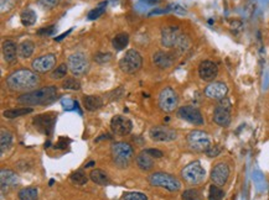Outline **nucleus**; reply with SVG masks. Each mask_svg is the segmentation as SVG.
I'll return each mask as SVG.
<instances>
[{
    "label": "nucleus",
    "mask_w": 269,
    "mask_h": 200,
    "mask_svg": "<svg viewBox=\"0 0 269 200\" xmlns=\"http://www.w3.org/2000/svg\"><path fill=\"white\" fill-rule=\"evenodd\" d=\"M5 83H7L8 89L11 92L27 93L31 92L32 89H35L39 86L40 77H39V73H36L35 70L21 68L10 73L5 79Z\"/></svg>",
    "instance_id": "f257e3e1"
},
{
    "label": "nucleus",
    "mask_w": 269,
    "mask_h": 200,
    "mask_svg": "<svg viewBox=\"0 0 269 200\" xmlns=\"http://www.w3.org/2000/svg\"><path fill=\"white\" fill-rule=\"evenodd\" d=\"M58 98V89L55 86H47L33 89L31 92L22 93L18 97V103L24 106L49 105Z\"/></svg>",
    "instance_id": "f03ea898"
},
{
    "label": "nucleus",
    "mask_w": 269,
    "mask_h": 200,
    "mask_svg": "<svg viewBox=\"0 0 269 200\" xmlns=\"http://www.w3.org/2000/svg\"><path fill=\"white\" fill-rule=\"evenodd\" d=\"M161 45L165 49H175L178 52H185L190 47V38L180 30V27L170 25L162 27Z\"/></svg>",
    "instance_id": "7ed1b4c3"
},
{
    "label": "nucleus",
    "mask_w": 269,
    "mask_h": 200,
    "mask_svg": "<svg viewBox=\"0 0 269 200\" xmlns=\"http://www.w3.org/2000/svg\"><path fill=\"white\" fill-rule=\"evenodd\" d=\"M111 154L113 163L119 168H125L129 166L134 157V148L130 143L124 142V141H118V142L112 143Z\"/></svg>",
    "instance_id": "20e7f679"
},
{
    "label": "nucleus",
    "mask_w": 269,
    "mask_h": 200,
    "mask_svg": "<svg viewBox=\"0 0 269 200\" xmlns=\"http://www.w3.org/2000/svg\"><path fill=\"white\" fill-rule=\"evenodd\" d=\"M148 182L151 187L162 188V189L172 191H179L181 189V182L176 177L172 176L169 173H164V172H154L148 177Z\"/></svg>",
    "instance_id": "39448f33"
},
{
    "label": "nucleus",
    "mask_w": 269,
    "mask_h": 200,
    "mask_svg": "<svg viewBox=\"0 0 269 200\" xmlns=\"http://www.w3.org/2000/svg\"><path fill=\"white\" fill-rule=\"evenodd\" d=\"M181 178H183L187 184L198 185L206 178V171L201 165L200 161H194L185 166L181 171Z\"/></svg>",
    "instance_id": "423d86ee"
},
{
    "label": "nucleus",
    "mask_w": 269,
    "mask_h": 200,
    "mask_svg": "<svg viewBox=\"0 0 269 200\" xmlns=\"http://www.w3.org/2000/svg\"><path fill=\"white\" fill-rule=\"evenodd\" d=\"M143 66V57L137 50H128L119 61V68L125 74H136Z\"/></svg>",
    "instance_id": "0eeeda50"
},
{
    "label": "nucleus",
    "mask_w": 269,
    "mask_h": 200,
    "mask_svg": "<svg viewBox=\"0 0 269 200\" xmlns=\"http://www.w3.org/2000/svg\"><path fill=\"white\" fill-rule=\"evenodd\" d=\"M179 95L176 90L172 87H165L159 93L158 97V105L161 111L170 114V112L175 111L179 106Z\"/></svg>",
    "instance_id": "6e6552de"
},
{
    "label": "nucleus",
    "mask_w": 269,
    "mask_h": 200,
    "mask_svg": "<svg viewBox=\"0 0 269 200\" xmlns=\"http://www.w3.org/2000/svg\"><path fill=\"white\" fill-rule=\"evenodd\" d=\"M190 150L194 152H206L211 147V137L203 130H192L186 137Z\"/></svg>",
    "instance_id": "1a4fd4ad"
},
{
    "label": "nucleus",
    "mask_w": 269,
    "mask_h": 200,
    "mask_svg": "<svg viewBox=\"0 0 269 200\" xmlns=\"http://www.w3.org/2000/svg\"><path fill=\"white\" fill-rule=\"evenodd\" d=\"M67 66L75 77H80L88 72L89 60L83 52H75L67 58Z\"/></svg>",
    "instance_id": "9d476101"
},
{
    "label": "nucleus",
    "mask_w": 269,
    "mask_h": 200,
    "mask_svg": "<svg viewBox=\"0 0 269 200\" xmlns=\"http://www.w3.org/2000/svg\"><path fill=\"white\" fill-rule=\"evenodd\" d=\"M212 120L215 124H217L221 128H227L231 124L232 116H231V103L228 99L218 100L217 106L215 108L214 115H212Z\"/></svg>",
    "instance_id": "9b49d317"
},
{
    "label": "nucleus",
    "mask_w": 269,
    "mask_h": 200,
    "mask_svg": "<svg viewBox=\"0 0 269 200\" xmlns=\"http://www.w3.org/2000/svg\"><path fill=\"white\" fill-rule=\"evenodd\" d=\"M178 116L180 117V119H183L184 121H186V123L192 124V125L196 126L204 125L205 124L204 116L203 114H201V111L198 110L197 108L191 105L181 106V108L178 110Z\"/></svg>",
    "instance_id": "f8f14e48"
},
{
    "label": "nucleus",
    "mask_w": 269,
    "mask_h": 200,
    "mask_svg": "<svg viewBox=\"0 0 269 200\" xmlns=\"http://www.w3.org/2000/svg\"><path fill=\"white\" fill-rule=\"evenodd\" d=\"M229 173H231V171H229V166L227 163H216L214 167H212L211 174H210L212 184L218 185V187H223L229 178Z\"/></svg>",
    "instance_id": "ddd939ff"
},
{
    "label": "nucleus",
    "mask_w": 269,
    "mask_h": 200,
    "mask_svg": "<svg viewBox=\"0 0 269 200\" xmlns=\"http://www.w3.org/2000/svg\"><path fill=\"white\" fill-rule=\"evenodd\" d=\"M150 139L155 142H172V141L176 140L178 134L174 129L167 128V126H154L150 129L149 131Z\"/></svg>",
    "instance_id": "4468645a"
},
{
    "label": "nucleus",
    "mask_w": 269,
    "mask_h": 200,
    "mask_svg": "<svg viewBox=\"0 0 269 200\" xmlns=\"http://www.w3.org/2000/svg\"><path fill=\"white\" fill-rule=\"evenodd\" d=\"M56 61H57V58H56L54 53H46V55L40 56V57L35 58V60L32 61V70H35L36 73L44 74V73H47L54 69Z\"/></svg>",
    "instance_id": "2eb2a0df"
},
{
    "label": "nucleus",
    "mask_w": 269,
    "mask_h": 200,
    "mask_svg": "<svg viewBox=\"0 0 269 200\" xmlns=\"http://www.w3.org/2000/svg\"><path fill=\"white\" fill-rule=\"evenodd\" d=\"M111 129L113 134L118 136H127L133 130V124L130 119H128L124 115H116L111 120Z\"/></svg>",
    "instance_id": "dca6fc26"
},
{
    "label": "nucleus",
    "mask_w": 269,
    "mask_h": 200,
    "mask_svg": "<svg viewBox=\"0 0 269 200\" xmlns=\"http://www.w3.org/2000/svg\"><path fill=\"white\" fill-rule=\"evenodd\" d=\"M56 114L47 112V114H41L33 119V126L36 130L43 132L45 135H50L54 130V126L56 123Z\"/></svg>",
    "instance_id": "f3484780"
},
{
    "label": "nucleus",
    "mask_w": 269,
    "mask_h": 200,
    "mask_svg": "<svg viewBox=\"0 0 269 200\" xmlns=\"http://www.w3.org/2000/svg\"><path fill=\"white\" fill-rule=\"evenodd\" d=\"M178 55L172 51H158L153 55V63L160 69H169L175 64Z\"/></svg>",
    "instance_id": "a211bd4d"
},
{
    "label": "nucleus",
    "mask_w": 269,
    "mask_h": 200,
    "mask_svg": "<svg viewBox=\"0 0 269 200\" xmlns=\"http://www.w3.org/2000/svg\"><path fill=\"white\" fill-rule=\"evenodd\" d=\"M204 93L210 99L222 100L228 94V87H227V84L222 83V82H211L209 86L205 87Z\"/></svg>",
    "instance_id": "6ab92c4d"
},
{
    "label": "nucleus",
    "mask_w": 269,
    "mask_h": 200,
    "mask_svg": "<svg viewBox=\"0 0 269 200\" xmlns=\"http://www.w3.org/2000/svg\"><path fill=\"white\" fill-rule=\"evenodd\" d=\"M19 177L15 172L8 168H2L0 171V184H2V191L4 193L5 190H13L19 185Z\"/></svg>",
    "instance_id": "aec40b11"
},
{
    "label": "nucleus",
    "mask_w": 269,
    "mask_h": 200,
    "mask_svg": "<svg viewBox=\"0 0 269 200\" xmlns=\"http://www.w3.org/2000/svg\"><path fill=\"white\" fill-rule=\"evenodd\" d=\"M218 74V66L215 62L205 60L198 66V75L205 82H212Z\"/></svg>",
    "instance_id": "412c9836"
},
{
    "label": "nucleus",
    "mask_w": 269,
    "mask_h": 200,
    "mask_svg": "<svg viewBox=\"0 0 269 200\" xmlns=\"http://www.w3.org/2000/svg\"><path fill=\"white\" fill-rule=\"evenodd\" d=\"M2 53L3 58L7 63H14L16 61V57L19 56L18 46L15 45V42L10 40H5L2 45Z\"/></svg>",
    "instance_id": "4be33fe9"
},
{
    "label": "nucleus",
    "mask_w": 269,
    "mask_h": 200,
    "mask_svg": "<svg viewBox=\"0 0 269 200\" xmlns=\"http://www.w3.org/2000/svg\"><path fill=\"white\" fill-rule=\"evenodd\" d=\"M83 106L87 111H97L103 106V99L98 95H85L82 99Z\"/></svg>",
    "instance_id": "5701e85b"
},
{
    "label": "nucleus",
    "mask_w": 269,
    "mask_h": 200,
    "mask_svg": "<svg viewBox=\"0 0 269 200\" xmlns=\"http://www.w3.org/2000/svg\"><path fill=\"white\" fill-rule=\"evenodd\" d=\"M136 162L142 171H150L154 168V158L145 150L137 156Z\"/></svg>",
    "instance_id": "b1692460"
},
{
    "label": "nucleus",
    "mask_w": 269,
    "mask_h": 200,
    "mask_svg": "<svg viewBox=\"0 0 269 200\" xmlns=\"http://www.w3.org/2000/svg\"><path fill=\"white\" fill-rule=\"evenodd\" d=\"M33 51H35V44L31 40H24L18 46L19 56L21 58H24V60H27V58L31 57Z\"/></svg>",
    "instance_id": "393cba45"
},
{
    "label": "nucleus",
    "mask_w": 269,
    "mask_h": 200,
    "mask_svg": "<svg viewBox=\"0 0 269 200\" xmlns=\"http://www.w3.org/2000/svg\"><path fill=\"white\" fill-rule=\"evenodd\" d=\"M13 134L8 129L2 128V130H0V150H2V153L9 150L13 145Z\"/></svg>",
    "instance_id": "a878e982"
},
{
    "label": "nucleus",
    "mask_w": 269,
    "mask_h": 200,
    "mask_svg": "<svg viewBox=\"0 0 269 200\" xmlns=\"http://www.w3.org/2000/svg\"><path fill=\"white\" fill-rule=\"evenodd\" d=\"M128 44H129V35L125 32L118 33V35H116L112 38V46H113V49L116 51L125 50Z\"/></svg>",
    "instance_id": "bb28decb"
},
{
    "label": "nucleus",
    "mask_w": 269,
    "mask_h": 200,
    "mask_svg": "<svg viewBox=\"0 0 269 200\" xmlns=\"http://www.w3.org/2000/svg\"><path fill=\"white\" fill-rule=\"evenodd\" d=\"M20 21L24 26H32L38 21V15H36V13L32 9L27 8V9H24L20 13Z\"/></svg>",
    "instance_id": "cd10ccee"
},
{
    "label": "nucleus",
    "mask_w": 269,
    "mask_h": 200,
    "mask_svg": "<svg viewBox=\"0 0 269 200\" xmlns=\"http://www.w3.org/2000/svg\"><path fill=\"white\" fill-rule=\"evenodd\" d=\"M89 179L98 185H108L109 177L105 171L102 170H93L89 173Z\"/></svg>",
    "instance_id": "c85d7f7f"
},
{
    "label": "nucleus",
    "mask_w": 269,
    "mask_h": 200,
    "mask_svg": "<svg viewBox=\"0 0 269 200\" xmlns=\"http://www.w3.org/2000/svg\"><path fill=\"white\" fill-rule=\"evenodd\" d=\"M39 189L36 187H25L19 190V200H38Z\"/></svg>",
    "instance_id": "c756f323"
},
{
    "label": "nucleus",
    "mask_w": 269,
    "mask_h": 200,
    "mask_svg": "<svg viewBox=\"0 0 269 200\" xmlns=\"http://www.w3.org/2000/svg\"><path fill=\"white\" fill-rule=\"evenodd\" d=\"M30 112H32V109L30 108V106H24V108H18V109L16 108L8 109V110L3 112V115H4V117H7V119H15V117L30 114Z\"/></svg>",
    "instance_id": "7c9ffc66"
},
{
    "label": "nucleus",
    "mask_w": 269,
    "mask_h": 200,
    "mask_svg": "<svg viewBox=\"0 0 269 200\" xmlns=\"http://www.w3.org/2000/svg\"><path fill=\"white\" fill-rule=\"evenodd\" d=\"M70 182L74 185H83L88 182V178H87L85 172L80 170L71 173V176H70Z\"/></svg>",
    "instance_id": "2f4dec72"
},
{
    "label": "nucleus",
    "mask_w": 269,
    "mask_h": 200,
    "mask_svg": "<svg viewBox=\"0 0 269 200\" xmlns=\"http://www.w3.org/2000/svg\"><path fill=\"white\" fill-rule=\"evenodd\" d=\"M62 88L65 90H71V92H78V90H81V83L77 78H67L63 81Z\"/></svg>",
    "instance_id": "473e14b6"
},
{
    "label": "nucleus",
    "mask_w": 269,
    "mask_h": 200,
    "mask_svg": "<svg viewBox=\"0 0 269 200\" xmlns=\"http://www.w3.org/2000/svg\"><path fill=\"white\" fill-rule=\"evenodd\" d=\"M183 200H203V194L198 189H186L181 194Z\"/></svg>",
    "instance_id": "72a5a7b5"
},
{
    "label": "nucleus",
    "mask_w": 269,
    "mask_h": 200,
    "mask_svg": "<svg viewBox=\"0 0 269 200\" xmlns=\"http://www.w3.org/2000/svg\"><path fill=\"white\" fill-rule=\"evenodd\" d=\"M223 196H225V191L221 189V187L215 184H212L211 187H210V191H209L210 200H222Z\"/></svg>",
    "instance_id": "f704fd0d"
},
{
    "label": "nucleus",
    "mask_w": 269,
    "mask_h": 200,
    "mask_svg": "<svg viewBox=\"0 0 269 200\" xmlns=\"http://www.w3.org/2000/svg\"><path fill=\"white\" fill-rule=\"evenodd\" d=\"M69 66L67 63H62L56 68L54 72L51 73V78L52 79H62V78L66 77L67 72H69Z\"/></svg>",
    "instance_id": "c9c22d12"
},
{
    "label": "nucleus",
    "mask_w": 269,
    "mask_h": 200,
    "mask_svg": "<svg viewBox=\"0 0 269 200\" xmlns=\"http://www.w3.org/2000/svg\"><path fill=\"white\" fill-rule=\"evenodd\" d=\"M123 200H148L145 194L139 193V191H127L122 195Z\"/></svg>",
    "instance_id": "e433bc0d"
},
{
    "label": "nucleus",
    "mask_w": 269,
    "mask_h": 200,
    "mask_svg": "<svg viewBox=\"0 0 269 200\" xmlns=\"http://www.w3.org/2000/svg\"><path fill=\"white\" fill-rule=\"evenodd\" d=\"M106 7H107V2H105V3H103V4H100L99 7L96 8V9H93L92 11H89V14H88V19H89V20H94V19L99 18V16L102 15L103 13H105Z\"/></svg>",
    "instance_id": "4c0bfd02"
},
{
    "label": "nucleus",
    "mask_w": 269,
    "mask_h": 200,
    "mask_svg": "<svg viewBox=\"0 0 269 200\" xmlns=\"http://www.w3.org/2000/svg\"><path fill=\"white\" fill-rule=\"evenodd\" d=\"M111 60H112L111 53H97V55L94 56V61H96L97 63H99V64L108 63V62Z\"/></svg>",
    "instance_id": "58836bf2"
},
{
    "label": "nucleus",
    "mask_w": 269,
    "mask_h": 200,
    "mask_svg": "<svg viewBox=\"0 0 269 200\" xmlns=\"http://www.w3.org/2000/svg\"><path fill=\"white\" fill-rule=\"evenodd\" d=\"M38 2L44 9H54L56 5H58V3H60L61 0H38Z\"/></svg>",
    "instance_id": "ea45409f"
},
{
    "label": "nucleus",
    "mask_w": 269,
    "mask_h": 200,
    "mask_svg": "<svg viewBox=\"0 0 269 200\" xmlns=\"http://www.w3.org/2000/svg\"><path fill=\"white\" fill-rule=\"evenodd\" d=\"M221 151H222L221 150V146L216 145V146H212V147H210L209 150L206 151V154L209 157H216L221 153Z\"/></svg>",
    "instance_id": "a19ab883"
},
{
    "label": "nucleus",
    "mask_w": 269,
    "mask_h": 200,
    "mask_svg": "<svg viewBox=\"0 0 269 200\" xmlns=\"http://www.w3.org/2000/svg\"><path fill=\"white\" fill-rule=\"evenodd\" d=\"M14 0H2V13H8L14 7Z\"/></svg>",
    "instance_id": "79ce46f5"
},
{
    "label": "nucleus",
    "mask_w": 269,
    "mask_h": 200,
    "mask_svg": "<svg viewBox=\"0 0 269 200\" xmlns=\"http://www.w3.org/2000/svg\"><path fill=\"white\" fill-rule=\"evenodd\" d=\"M148 152V153L150 154L151 157H153V158H161L162 157V152L161 151H159V150H156V148H147V150H145Z\"/></svg>",
    "instance_id": "37998d69"
},
{
    "label": "nucleus",
    "mask_w": 269,
    "mask_h": 200,
    "mask_svg": "<svg viewBox=\"0 0 269 200\" xmlns=\"http://www.w3.org/2000/svg\"><path fill=\"white\" fill-rule=\"evenodd\" d=\"M56 29V26H50V27H46V29H40L39 30V35H51L52 32H54Z\"/></svg>",
    "instance_id": "c03bdc74"
},
{
    "label": "nucleus",
    "mask_w": 269,
    "mask_h": 200,
    "mask_svg": "<svg viewBox=\"0 0 269 200\" xmlns=\"http://www.w3.org/2000/svg\"><path fill=\"white\" fill-rule=\"evenodd\" d=\"M122 200H123V199H122Z\"/></svg>",
    "instance_id": "a18cd8bd"
}]
</instances>
